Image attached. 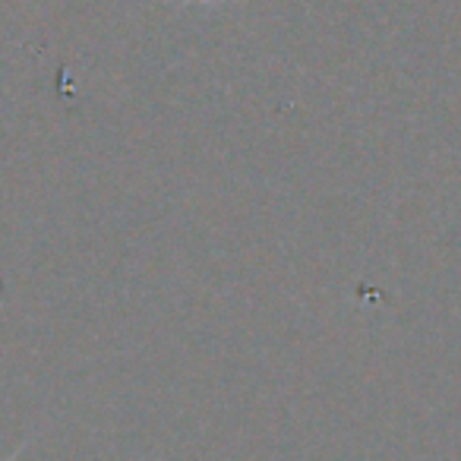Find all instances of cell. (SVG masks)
<instances>
[{
  "instance_id": "6da1fadb",
  "label": "cell",
  "mask_w": 461,
  "mask_h": 461,
  "mask_svg": "<svg viewBox=\"0 0 461 461\" xmlns=\"http://www.w3.org/2000/svg\"><path fill=\"white\" fill-rule=\"evenodd\" d=\"M7 461H14V458H7Z\"/></svg>"
}]
</instances>
